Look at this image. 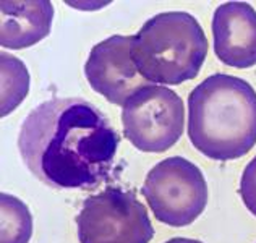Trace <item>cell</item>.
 <instances>
[{
	"label": "cell",
	"mask_w": 256,
	"mask_h": 243,
	"mask_svg": "<svg viewBox=\"0 0 256 243\" xmlns=\"http://www.w3.org/2000/svg\"><path fill=\"white\" fill-rule=\"evenodd\" d=\"M118 143V133L102 110L82 98L39 104L18 133L24 166L57 190L99 186L109 177Z\"/></svg>",
	"instance_id": "6da1fadb"
},
{
	"label": "cell",
	"mask_w": 256,
	"mask_h": 243,
	"mask_svg": "<svg viewBox=\"0 0 256 243\" xmlns=\"http://www.w3.org/2000/svg\"><path fill=\"white\" fill-rule=\"evenodd\" d=\"M188 138L214 160L244 158L256 144V91L238 76L216 73L188 96Z\"/></svg>",
	"instance_id": "7a4b0ae2"
},
{
	"label": "cell",
	"mask_w": 256,
	"mask_h": 243,
	"mask_svg": "<svg viewBox=\"0 0 256 243\" xmlns=\"http://www.w3.org/2000/svg\"><path fill=\"white\" fill-rule=\"evenodd\" d=\"M208 38L186 12L158 13L132 36V60L150 83L182 84L200 75Z\"/></svg>",
	"instance_id": "3957f363"
},
{
	"label": "cell",
	"mask_w": 256,
	"mask_h": 243,
	"mask_svg": "<svg viewBox=\"0 0 256 243\" xmlns=\"http://www.w3.org/2000/svg\"><path fill=\"white\" fill-rule=\"evenodd\" d=\"M141 194L159 222L186 227L204 211L208 184L198 166L182 156H174L160 160L148 172Z\"/></svg>",
	"instance_id": "277c9868"
},
{
	"label": "cell",
	"mask_w": 256,
	"mask_h": 243,
	"mask_svg": "<svg viewBox=\"0 0 256 243\" xmlns=\"http://www.w3.org/2000/svg\"><path fill=\"white\" fill-rule=\"evenodd\" d=\"M80 243H150L154 227L133 192L109 186L88 196L76 216Z\"/></svg>",
	"instance_id": "5b68a950"
},
{
	"label": "cell",
	"mask_w": 256,
	"mask_h": 243,
	"mask_svg": "<svg viewBox=\"0 0 256 243\" xmlns=\"http://www.w3.org/2000/svg\"><path fill=\"white\" fill-rule=\"evenodd\" d=\"M124 136L143 152H166L185 126L184 100L170 88L150 84L124 104Z\"/></svg>",
	"instance_id": "8992f818"
},
{
	"label": "cell",
	"mask_w": 256,
	"mask_h": 243,
	"mask_svg": "<svg viewBox=\"0 0 256 243\" xmlns=\"http://www.w3.org/2000/svg\"><path fill=\"white\" fill-rule=\"evenodd\" d=\"M88 83L110 104L124 106L141 88L150 86L132 60V36L114 34L92 47L84 64Z\"/></svg>",
	"instance_id": "52a82bcc"
},
{
	"label": "cell",
	"mask_w": 256,
	"mask_h": 243,
	"mask_svg": "<svg viewBox=\"0 0 256 243\" xmlns=\"http://www.w3.org/2000/svg\"><path fill=\"white\" fill-rule=\"evenodd\" d=\"M214 54L224 65H256V10L246 2H226L212 15Z\"/></svg>",
	"instance_id": "ba28073f"
},
{
	"label": "cell",
	"mask_w": 256,
	"mask_h": 243,
	"mask_svg": "<svg viewBox=\"0 0 256 243\" xmlns=\"http://www.w3.org/2000/svg\"><path fill=\"white\" fill-rule=\"evenodd\" d=\"M54 5L49 0L0 4V46L4 49H26L49 36Z\"/></svg>",
	"instance_id": "9c48e42d"
},
{
	"label": "cell",
	"mask_w": 256,
	"mask_h": 243,
	"mask_svg": "<svg viewBox=\"0 0 256 243\" xmlns=\"http://www.w3.org/2000/svg\"><path fill=\"white\" fill-rule=\"evenodd\" d=\"M30 91V73L26 65L12 54L2 52V109L5 117L22 104Z\"/></svg>",
	"instance_id": "30bf717a"
},
{
	"label": "cell",
	"mask_w": 256,
	"mask_h": 243,
	"mask_svg": "<svg viewBox=\"0 0 256 243\" xmlns=\"http://www.w3.org/2000/svg\"><path fill=\"white\" fill-rule=\"evenodd\" d=\"M2 240L0 243H28L32 234V218L28 206L8 193L0 194Z\"/></svg>",
	"instance_id": "8fae6325"
},
{
	"label": "cell",
	"mask_w": 256,
	"mask_h": 243,
	"mask_svg": "<svg viewBox=\"0 0 256 243\" xmlns=\"http://www.w3.org/2000/svg\"><path fill=\"white\" fill-rule=\"evenodd\" d=\"M238 192L246 209L256 218V156L248 162L242 174Z\"/></svg>",
	"instance_id": "7c38bea8"
},
{
	"label": "cell",
	"mask_w": 256,
	"mask_h": 243,
	"mask_svg": "<svg viewBox=\"0 0 256 243\" xmlns=\"http://www.w3.org/2000/svg\"><path fill=\"white\" fill-rule=\"evenodd\" d=\"M164 243H203L200 240H193V238H185V237H175V238H170Z\"/></svg>",
	"instance_id": "4fadbf2b"
}]
</instances>
